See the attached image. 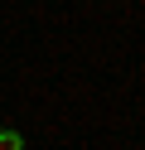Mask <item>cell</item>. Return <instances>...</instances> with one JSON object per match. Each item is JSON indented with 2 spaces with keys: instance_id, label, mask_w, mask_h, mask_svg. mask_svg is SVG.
Masks as SVG:
<instances>
[{
  "instance_id": "6da1fadb",
  "label": "cell",
  "mask_w": 145,
  "mask_h": 150,
  "mask_svg": "<svg viewBox=\"0 0 145 150\" xmlns=\"http://www.w3.org/2000/svg\"><path fill=\"white\" fill-rule=\"evenodd\" d=\"M0 150H24V136L15 126H0Z\"/></svg>"
}]
</instances>
